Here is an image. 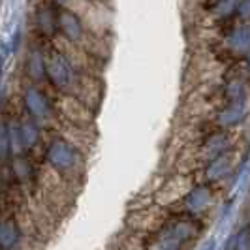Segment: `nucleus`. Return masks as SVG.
<instances>
[]
</instances>
